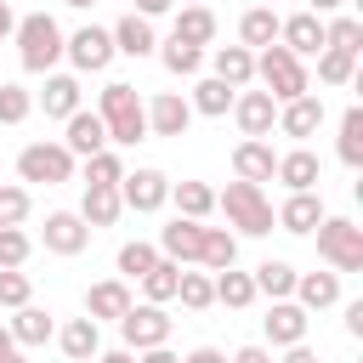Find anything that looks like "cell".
I'll list each match as a JSON object with an SVG mask.
<instances>
[{"instance_id":"obj_33","label":"cell","mask_w":363,"mask_h":363,"mask_svg":"<svg viewBox=\"0 0 363 363\" xmlns=\"http://www.w3.org/2000/svg\"><path fill=\"white\" fill-rule=\"evenodd\" d=\"M210 289H216V306H227V312H244V306H255V301H261V295H255V284H250V272H238V267L216 272V278H210Z\"/></svg>"},{"instance_id":"obj_21","label":"cell","mask_w":363,"mask_h":363,"mask_svg":"<svg viewBox=\"0 0 363 363\" xmlns=\"http://www.w3.org/2000/svg\"><path fill=\"white\" fill-rule=\"evenodd\" d=\"M210 74H216L227 91H250V85H255V51H244V45H216V51H210Z\"/></svg>"},{"instance_id":"obj_26","label":"cell","mask_w":363,"mask_h":363,"mask_svg":"<svg viewBox=\"0 0 363 363\" xmlns=\"http://www.w3.org/2000/svg\"><path fill=\"white\" fill-rule=\"evenodd\" d=\"M6 329H11L17 352H28V346H45V340L57 335V318H51L45 306H34V301H28V306H17V312H11V323H6Z\"/></svg>"},{"instance_id":"obj_42","label":"cell","mask_w":363,"mask_h":363,"mask_svg":"<svg viewBox=\"0 0 363 363\" xmlns=\"http://www.w3.org/2000/svg\"><path fill=\"white\" fill-rule=\"evenodd\" d=\"M34 210V193L23 182H0V227H23Z\"/></svg>"},{"instance_id":"obj_34","label":"cell","mask_w":363,"mask_h":363,"mask_svg":"<svg viewBox=\"0 0 363 363\" xmlns=\"http://www.w3.org/2000/svg\"><path fill=\"white\" fill-rule=\"evenodd\" d=\"M170 34L204 51V45L216 40V11H210V6H182V11H176V23H170Z\"/></svg>"},{"instance_id":"obj_32","label":"cell","mask_w":363,"mask_h":363,"mask_svg":"<svg viewBox=\"0 0 363 363\" xmlns=\"http://www.w3.org/2000/svg\"><path fill=\"white\" fill-rule=\"evenodd\" d=\"M136 284H142V301H147V306H170V301H176V284H182V267L159 255Z\"/></svg>"},{"instance_id":"obj_27","label":"cell","mask_w":363,"mask_h":363,"mask_svg":"<svg viewBox=\"0 0 363 363\" xmlns=\"http://www.w3.org/2000/svg\"><path fill=\"white\" fill-rule=\"evenodd\" d=\"M51 340L62 346V357H74V363H91V357L102 352V323H91V318H68V323H62Z\"/></svg>"},{"instance_id":"obj_2","label":"cell","mask_w":363,"mask_h":363,"mask_svg":"<svg viewBox=\"0 0 363 363\" xmlns=\"http://www.w3.org/2000/svg\"><path fill=\"white\" fill-rule=\"evenodd\" d=\"M17 62H23V74H57V62H62V23L51 17V11H28V17H17Z\"/></svg>"},{"instance_id":"obj_6","label":"cell","mask_w":363,"mask_h":363,"mask_svg":"<svg viewBox=\"0 0 363 363\" xmlns=\"http://www.w3.org/2000/svg\"><path fill=\"white\" fill-rule=\"evenodd\" d=\"M74 170H79V159L62 147V142H28L23 153H17V176H23V187H62V182H74Z\"/></svg>"},{"instance_id":"obj_58","label":"cell","mask_w":363,"mask_h":363,"mask_svg":"<svg viewBox=\"0 0 363 363\" xmlns=\"http://www.w3.org/2000/svg\"><path fill=\"white\" fill-rule=\"evenodd\" d=\"M62 6H74V11H91V6H96V0H62Z\"/></svg>"},{"instance_id":"obj_50","label":"cell","mask_w":363,"mask_h":363,"mask_svg":"<svg viewBox=\"0 0 363 363\" xmlns=\"http://www.w3.org/2000/svg\"><path fill=\"white\" fill-rule=\"evenodd\" d=\"M182 363H227V352H221V346H193Z\"/></svg>"},{"instance_id":"obj_1","label":"cell","mask_w":363,"mask_h":363,"mask_svg":"<svg viewBox=\"0 0 363 363\" xmlns=\"http://www.w3.org/2000/svg\"><path fill=\"white\" fill-rule=\"evenodd\" d=\"M96 119H102V130H108V147H136V142H147V108H142L136 85H125V79H108V85L96 91Z\"/></svg>"},{"instance_id":"obj_52","label":"cell","mask_w":363,"mask_h":363,"mask_svg":"<svg viewBox=\"0 0 363 363\" xmlns=\"http://www.w3.org/2000/svg\"><path fill=\"white\" fill-rule=\"evenodd\" d=\"M346 335H363V301H346Z\"/></svg>"},{"instance_id":"obj_17","label":"cell","mask_w":363,"mask_h":363,"mask_svg":"<svg viewBox=\"0 0 363 363\" xmlns=\"http://www.w3.org/2000/svg\"><path fill=\"white\" fill-rule=\"evenodd\" d=\"M199 238H204V221L170 216V221L159 227V255L176 261V267H193V261H199Z\"/></svg>"},{"instance_id":"obj_8","label":"cell","mask_w":363,"mask_h":363,"mask_svg":"<svg viewBox=\"0 0 363 363\" xmlns=\"http://www.w3.org/2000/svg\"><path fill=\"white\" fill-rule=\"evenodd\" d=\"M119 204H125V210H136V216L164 210V204H170V176H164V170H153V164L125 170V182H119Z\"/></svg>"},{"instance_id":"obj_22","label":"cell","mask_w":363,"mask_h":363,"mask_svg":"<svg viewBox=\"0 0 363 363\" xmlns=\"http://www.w3.org/2000/svg\"><path fill=\"white\" fill-rule=\"evenodd\" d=\"M272 170H278V153H272V142H255V136H244L238 147H233V182H272Z\"/></svg>"},{"instance_id":"obj_44","label":"cell","mask_w":363,"mask_h":363,"mask_svg":"<svg viewBox=\"0 0 363 363\" xmlns=\"http://www.w3.org/2000/svg\"><path fill=\"white\" fill-rule=\"evenodd\" d=\"M28 113H34V91L17 85V79H6L0 85V125H23Z\"/></svg>"},{"instance_id":"obj_30","label":"cell","mask_w":363,"mask_h":363,"mask_svg":"<svg viewBox=\"0 0 363 363\" xmlns=\"http://www.w3.org/2000/svg\"><path fill=\"white\" fill-rule=\"evenodd\" d=\"M125 216V204H119V187H85V199H79V221L96 233V227H113Z\"/></svg>"},{"instance_id":"obj_56","label":"cell","mask_w":363,"mask_h":363,"mask_svg":"<svg viewBox=\"0 0 363 363\" xmlns=\"http://www.w3.org/2000/svg\"><path fill=\"white\" fill-rule=\"evenodd\" d=\"M91 363H136V352H125V346H113V352H96Z\"/></svg>"},{"instance_id":"obj_54","label":"cell","mask_w":363,"mask_h":363,"mask_svg":"<svg viewBox=\"0 0 363 363\" xmlns=\"http://www.w3.org/2000/svg\"><path fill=\"white\" fill-rule=\"evenodd\" d=\"M136 363H182L170 346H153V352H136Z\"/></svg>"},{"instance_id":"obj_28","label":"cell","mask_w":363,"mask_h":363,"mask_svg":"<svg viewBox=\"0 0 363 363\" xmlns=\"http://www.w3.org/2000/svg\"><path fill=\"white\" fill-rule=\"evenodd\" d=\"M238 45H244V51L278 45V11H272V6H250V11L238 17Z\"/></svg>"},{"instance_id":"obj_60","label":"cell","mask_w":363,"mask_h":363,"mask_svg":"<svg viewBox=\"0 0 363 363\" xmlns=\"http://www.w3.org/2000/svg\"><path fill=\"white\" fill-rule=\"evenodd\" d=\"M187 6H210V0H187Z\"/></svg>"},{"instance_id":"obj_12","label":"cell","mask_w":363,"mask_h":363,"mask_svg":"<svg viewBox=\"0 0 363 363\" xmlns=\"http://www.w3.org/2000/svg\"><path fill=\"white\" fill-rule=\"evenodd\" d=\"M130 306H136V295H130L125 278H96V284L85 289V318H91V323H119Z\"/></svg>"},{"instance_id":"obj_24","label":"cell","mask_w":363,"mask_h":363,"mask_svg":"<svg viewBox=\"0 0 363 363\" xmlns=\"http://www.w3.org/2000/svg\"><path fill=\"white\" fill-rule=\"evenodd\" d=\"M323 216H329V210H323V199H318V193H289V199L272 210V221H278L284 233H295V238H306Z\"/></svg>"},{"instance_id":"obj_4","label":"cell","mask_w":363,"mask_h":363,"mask_svg":"<svg viewBox=\"0 0 363 363\" xmlns=\"http://www.w3.org/2000/svg\"><path fill=\"white\" fill-rule=\"evenodd\" d=\"M255 79H261V91H267L272 102H295V96H306V91H312L306 62H301V57H289L284 45L255 51Z\"/></svg>"},{"instance_id":"obj_55","label":"cell","mask_w":363,"mask_h":363,"mask_svg":"<svg viewBox=\"0 0 363 363\" xmlns=\"http://www.w3.org/2000/svg\"><path fill=\"white\" fill-rule=\"evenodd\" d=\"M340 6H346V0H306V11H312V17H335Z\"/></svg>"},{"instance_id":"obj_18","label":"cell","mask_w":363,"mask_h":363,"mask_svg":"<svg viewBox=\"0 0 363 363\" xmlns=\"http://www.w3.org/2000/svg\"><path fill=\"white\" fill-rule=\"evenodd\" d=\"M62 147H68L74 159H91V153H102V147H108V130H102L96 108H79V113H68V119H62Z\"/></svg>"},{"instance_id":"obj_5","label":"cell","mask_w":363,"mask_h":363,"mask_svg":"<svg viewBox=\"0 0 363 363\" xmlns=\"http://www.w3.org/2000/svg\"><path fill=\"white\" fill-rule=\"evenodd\" d=\"M312 233H318V255L329 261V272H363V227L352 216H323Z\"/></svg>"},{"instance_id":"obj_15","label":"cell","mask_w":363,"mask_h":363,"mask_svg":"<svg viewBox=\"0 0 363 363\" xmlns=\"http://www.w3.org/2000/svg\"><path fill=\"white\" fill-rule=\"evenodd\" d=\"M278 45L289 51V57H318L323 51V17H312V11H295V17H278Z\"/></svg>"},{"instance_id":"obj_10","label":"cell","mask_w":363,"mask_h":363,"mask_svg":"<svg viewBox=\"0 0 363 363\" xmlns=\"http://www.w3.org/2000/svg\"><path fill=\"white\" fill-rule=\"evenodd\" d=\"M318 125H323V96L318 91H306V96H295V102H278V136H289L295 147H306V136H318Z\"/></svg>"},{"instance_id":"obj_51","label":"cell","mask_w":363,"mask_h":363,"mask_svg":"<svg viewBox=\"0 0 363 363\" xmlns=\"http://www.w3.org/2000/svg\"><path fill=\"white\" fill-rule=\"evenodd\" d=\"M278 363H318V352L301 340V346H284V357H278Z\"/></svg>"},{"instance_id":"obj_29","label":"cell","mask_w":363,"mask_h":363,"mask_svg":"<svg viewBox=\"0 0 363 363\" xmlns=\"http://www.w3.org/2000/svg\"><path fill=\"white\" fill-rule=\"evenodd\" d=\"M233 96H238V91H227L216 74H204V79H193V91H187V108L204 113V119H227V113H233Z\"/></svg>"},{"instance_id":"obj_45","label":"cell","mask_w":363,"mask_h":363,"mask_svg":"<svg viewBox=\"0 0 363 363\" xmlns=\"http://www.w3.org/2000/svg\"><path fill=\"white\" fill-rule=\"evenodd\" d=\"M28 255H34V238H28L23 227H0V272L28 267Z\"/></svg>"},{"instance_id":"obj_31","label":"cell","mask_w":363,"mask_h":363,"mask_svg":"<svg viewBox=\"0 0 363 363\" xmlns=\"http://www.w3.org/2000/svg\"><path fill=\"white\" fill-rule=\"evenodd\" d=\"M199 267H210V272L238 267V233H227V227H204V238H199Z\"/></svg>"},{"instance_id":"obj_38","label":"cell","mask_w":363,"mask_h":363,"mask_svg":"<svg viewBox=\"0 0 363 363\" xmlns=\"http://www.w3.org/2000/svg\"><path fill=\"white\" fill-rule=\"evenodd\" d=\"M153 57H159L176 79H193V74L204 68V51H199V45H187V40H176V34H170V40H159V51H153Z\"/></svg>"},{"instance_id":"obj_37","label":"cell","mask_w":363,"mask_h":363,"mask_svg":"<svg viewBox=\"0 0 363 363\" xmlns=\"http://www.w3.org/2000/svg\"><path fill=\"white\" fill-rule=\"evenodd\" d=\"M323 51H346V57H357V51H363V23L346 17V11L323 17Z\"/></svg>"},{"instance_id":"obj_19","label":"cell","mask_w":363,"mask_h":363,"mask_svg":"<svg viewBox=\"0 0 363 363\" xmlns=\"http://www.w3.org/2000/svg\"><path fill=\"white\" fill-rule=\"evenodd\" d=\"M272 182H284L289 193H318V182H323V164H318V153H312V147H289V153H278V170H272Z\"/></svg>"},{"instance_id":"obj_53","label":"cell","mask_w":363,"mask_h":363,"mask_svg":"<svg viewBox=\"0 0 363 363\" xmlns=\"http://www.w3.org/2000/svg\"><path fill=\"white\" fill-rule=\"evenodd\" d=\"M17 34V11H11V0H0V40H11Z\"/></svg>"},{"instance_id":"obj_36","label":"cell","mask_w":363,"mask_h":363,"mask_svg":"<svg viewBox=\"0 0 363 363\" xmlns=\"http://www.w3.org/2000/svg\"><path fill=\"white\" fill-rule=\"evenodd\" d=\"M250 284H255V295H267V301H289V295H295V267H289V261H261V267L250 272Z\"/></svg>"},{"instance_id":"obj_39","label":"cell","mask_w":363,"mask_h":363,"mask_svg":"<svg viewBox=\"0 0 363 363\" xmlns=\"http://www.w3.org/2000/svg\"><path fill=\"white\" fill-rule=\"evenodd\" d=\"M79 176H85V187H119V182H125L119 147H102V153H91V159H79Z\"/></svg>"},{"instance_id":"obj_35","label":"cell","mask_w":363,"mask_h":363,"mask_svg":"<svg viewBox=\"0 0 363 363\" xmlns=\"http://www.w3.org/2000/svg\"><path fill=\"white\" fill-rule=\"evenodd\" d=\"M170 204H176V216L204 221V216L216 210V187H210V182H170Z\"/></svg>"},{"instance_id":"obj_49","label":"cell","mask_w":363,"mask_h":363,"mask_svg":"<svg viewBox=\"0 0 363 363\" xmlns=\"http://www.w3.org/2000/svg\"><path fill=\"white\" fill-rule=\"evenodd\" d=\"M130 6H136V17H147V23H153V17H164L176 0H130Z\"/></svg>"},{"instance_id":"obj_46","label":"cell","mask_w":363,"mask_h":363,"mask_svg":"<svg viewBox=\"0 0 363 363\" xmlns=\"http://www.w3.org/2000/svg\"><path fill=\"white\" fill-rule=\"evenodd\" d=\"M318 79H323V85H352V79H357V57H346V51H318Z\"/></svg>"},{"instance_id":"obj_59","label":"cell","mask_w":363,"mask_h":363,"mask_svg":"<svg viewBox=\"0 0 363 363\" xmlns=\"http://www.w3.org/2000/svg\"><path fill=\"white\" fill-rule=\"evenodd\" d=\"M0 363H28V352H11V357H0Z\"/></svg>"},{"instance_id":"obj_16","label":"cell","mask_w":363,"mask_h":363,"mask_svg":"<svg viewBox=\"0 0 363 363\" xmlns=\"http://www.w3.org/2000/svg\"><path fill=\"white\" fill-rule=\"evenodd\" d=\"M233 119H238V130H244V136L267 142V136H272V125H278V102H272L267 91H238V96H233Z\"/></svg>"},{"instance_id":"obj_20","label":"cell","mask_w":363,"mask_h":363,"mask_svg":"<svg viewBox=\"0 0 363 363\" xmlns=\"http://www.w3.org/2000/svg\"><path fill=\"white\" fill-rule=\"evenodd\" d=\"M108 34H113V57H136V62H142V57H153V51H159L153 23H147V17H136V11H125Z\"/></svg>"},{"instance_id":"obj_7","label":"cell","mask_w":363,"mask_h":363,"mask_svg":"<svg viewBox=\"0 0 363 363\" xmlns=\"http://www.w3.org/2000/svg\"><path fill=\"white\" fill-rule=\"evenodd\" d=\"M170 312L164 306H130L125 318H119V340H125V352H153V346H170Z\"/></svg>"},{"instance_id":"obj_9","label":"cell","mask_w":363,"mask_h":363,"mask_svg":"<svg viewBox=\"0 0 363 363\" xmlns=\"http://www.w3.org/2000/svg\"><path fill=\"white\" fill-rule=\"evenodd\" d=\"M62 57L74 62V74H102V68L113 62V34L96 28V23H85V28H74V34L62 40Z\"/></svg>"},{"instance_id":"obj_3","label":"cell","mask_w":363,"mask_h":363,"mask_svg":"<svg viewBox=\"0 0 363 363\" xmlns=\"http://www.w3.org/2000/svg\"><path fill=\"white\" fill-rule=\"evenodd\" d=\"M216 210L227 216V227L233 233H244V238H267L278 221H272V199H267V187H255V182H227L221 193H216Z\"/></svg>"},{"instance_id":"obj_57","label":"cell","mask_w":363,"mask_h":363,"mask_svg":"<svg viewBox=\"0 0 363 363\" xmlns=\"http://www.w3.org/2000/svg\"><path fill=\"white\" fill-rule=\"evenodd\" d=\"M11 352H17V340H11V329L0 323V357H11Z\"/></svg>"},{"instance_id":"obj_25","label":"cell","mask_w":363,"mask_h":363,"mask_svg":"<svg viewBox=\"0 0 363 363\" xmlns=\"http://www.w3.org/2000/svg\"><path fill=\"white\" fill-rule=\"evenodd\" d=\"M301 312H329L340 301V272H295V295Z\"/></svg>"},{"instance_id":"obj_47","label":"cell","mask_w":363,"mask_h":363,"mask_svg":"<svg viewBox=\"0 0 363 363\" xmlns=\"http://www.w3.org/2000/svg\"><path fill=\"white\" fill-rule=\"evenodd\" d=\"M28 301H34V278H28L23 267L0 272V306H6V312H17V306H28Z\"/></svg>"},{"instance_id":"obj_48","label":"cell","mask_w":363,"mask_h":363,"mask_svg":"<svg viewBox=\"0 0 363 363\" xmlns=\"http://www.w3.org/2000/svg\"><path fill=\"white\" fill-rule=\"evenodd\" d=\"M227 363H272V346H261V340H250V346H238Z\"/></svg>"},{"instance_id":"obj_11","label":"cell","mask_w":363,"mask_h":363,"mask_svg":"<svg viewBox=\"0 0 363 363\" xmlns=\"http://www.w3.org/2000/svg\"><path fill=\"white\" fill-rule=\"evenodd\" d=\"M142 108H147V136H187L193 125V108L182 91H153Z\"/></svg>"},{"instance_id":"obj_23","label":"cell","mask_w":363,"mask_h":363,"mask_svg":"<svg viewBox=\"0 0 363 363\" xmlns=\"http://www.w3.org/2000/svg\"><path fill=\"white\" fill-rule=\"evenodd\" d=\"M79 96H85L79 91V74H45V91L34 96V108H45V119H68V113L85 108Z\"/></svg>"},{"instance_id":"obj_43","label":"cell","mask_w":363,"mask_h":363,"mask_svg":"<svg viewBox=\"0 0 363 363\" xmlns=\"http://www.w3.org/2000/svg\"><path fill=\"white\" fill-rule=\"evenodd\" d=\"M176 301H182L187 312H204V306H216V289H210V272H187V267H182V284H176Z\"/></svg>"},{"instance_id":"obj_40","label":"cell","mask_w":363,"mask_h":363,"mask_svg":"<svg viewBox=\"0 0 363 363\" xmlns=\"http://www.w3.org/2000/svg\"><path fill=\"white\" fill-rule=\"evenodd\" d=\"M335 153H340V164H363V108L352 102L346 113H340V142H335Z\"/></svg>"},{"instance_id":"obj_13","label":"cell","mask_w":363,"mask_h":363,"mask_svg":"<svg viewBox=\"0 0 363 363\" xmlns=\"http://www.w3.org/2000/svg\"><path fill=\"white\" fill-rule=\"evenodd\" d=\"M40 244H45L51 255H79V250L91 244V227L79 221V210H51L45 227H40Z\"/></svg>"},{"instance_id":"obj_41","label":"cell","mask_w":363,"mask_h":363,"mask_svg":"<svg viewBox=\"0 0 363 363\" xmlns=\"http://www.w3.org/2000/svg\"><path fill=\"white\" fill-rule=\"evenodd\" d=\"M153 261H159V244H142V238L119 244V255H113V267H119V278H125V284H130V278H142Z\"/></svg>"},{"instance_id":"obj_14","label":"cell","mask_w":363,"mask_h":363,"mask_svg":"<svg viewBox=\"0 0 363 363\" xmlns=\"http://www.w3.org/2000/svg\"><path fill=\"white\" fill-rule=\"evenodd\" d=\"M306 329H312V312H301L295 301H272V306H267V318H261L267 346H301V340H306Z\"/></svg>"}]
</instances>
